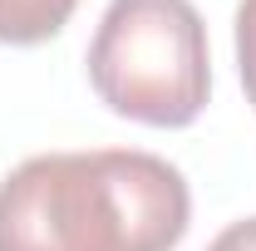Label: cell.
<instances>
[{"label": "cell", "mask_w": 256, "mask_h": 251, "mask_svg": "<svg viewBox=\"0 0 256 251\" xmlns=\"http://www.w3.org/2000/svg\"><path fill=\"white\" fill-rule=\"evenodd\" d=\"M236 64H242L246 104L256 108V0H242L236 5Z\"/></svg>", "instance_id": "cell-4"}, {"label": "cell", "mask_w": 256, "mask_h": 251, "mask_svg": "<svg viewBox=\"0 0 256 251\" xmlns=\"http://www.w3.org/2000/svg\"><path fill=\"white\" fill-rule=\"evenodd\" d=\"M79 0H0V44H44L69 25Z\"/></svg>", "instance_id": "cell-3"}, {"label": "cell", "mask_w": 256, "mask_h": 251, "mask_svg": "<svg viewBox=\"0 0 256 251\" xmlns=\"http://www.w3.org/2000/svg\"><path fill=\"white\" fill-rule=\"evenodd\" d=\"M94 94L148 128H188L212 94L207 25L192 0H108L89 44Z\"/></svg>", "instance_id": "cell-2"}, {"label": "cell", "mask_w": 256, "mask_h": 251, "mask_svg": "<svg viewBox=\"0 0 256 251\" xmlns=\"http://www.w3.org/2000/svg\"><path fill=\"white\" fill-rule=\"evenodd\" d=\"M207 251H256V217H242V222H232L226 232H217Z\"/></svg>", "instance_id": "cell-5"}, {"label": "cell", "mask_w": 256, "mask_h": 251, "mask_svg": "<svg viewBox=\"0 0 256 251\" xmlns=\"http://www.w3.org/2000/svg\"><path fill=\"white\" fill-rule=\"evenodd\" d=\"M188 222V178L143 148L40 153L0 182V251H172Z\"/></svg>", "instance_id": "cell-1"}]
</instances>
